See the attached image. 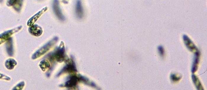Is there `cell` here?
I'll return each instance as SVG.
<instances>
[{
  "label": "cell",
  "instance_id": "6da1fadb",
  "mask_svg": "<svg viewBox=\"0 0 207 90\" xmlns=\"http://www.w3.org/2000/svg\"><path fill=\"white\" fill-rule=\"evenodd\" d=\"M65 50L64 44L62 41L59 46L54 51L49 54L48 58L50 61H56L57 62H61L65 59Z\"/></svg>",
  "mask_w": 207,
  "mask_h": 90
},
{
  "label": "cell",
  "instance_id": "7a4b0ae2",
  "mask_svg": "<svg viewBox=\"0 0 207 90\" xmlns=\"http://www.w3.org/2000/svg\"><path fill=\"white\" fill-rule=\"evenodd\" d=\"M58 39V38L55 37L47 43L33 54L32 57V59H35L44 54L56 43Z\"/></svg>",
  "mask_w": 207,
  "mask_h": 90
},
{
  "label": "cell",
  "instance_id": "3957f363",
  "mask_svg": "<svg viewBox=\"0 0 207 90\" xmlns=\"http://www.w3.org/2000/svg\"><path fill=\"white\" fill-rule=\"evenodd\" d=\"M22 26H18L15 28L6 31L0 35V44L7 40L14 33L18 32L22 28Z\"/></svg>",
  "mask_w": 207,
  "mask_h": 90
},
{
  "label": "cell",
  "instance_id": "277c9868",
  "mask_svg": "<svg viewBox=\"0 0 207 90\" xmlns=\"http://www.w3.org/2000/svg\"><path fill=\"white\" fill-rule=\"evenodd\" d=\"M76 71L75 65L73 60H71L69 61L68 63L58 74L57 76H59L64 73H71Z\"/></svg>",
  "mask_w": 207,
  "mask_h": 90
},
{
  "label": "cell",
  "instance_id": "5b68a950",
  "mask_svg": "<svg viewBox=\"0 0 207 90\" xmlns=\"http://www.w3.org/2000/svg\"><path fill=\"white\" fill-rule=\"evenodd\" d=\"M53 8L55 14L58 18L61 21H64L65 17L61 11L58 0H54L53 1Z\"/></svg>",
  "mask_w": 207,
  "mask_h": 90
},
{
  "label": "cell",
  "instance_id": "8992f818",
  "mask_svg": "<svg viewBox=\"0 0 207 90\" xmlns=\"http://www.w3.org/2000/svg\"><path fill=\"white\" fill-rule=\"evenodd\" d=\"M183 39L186 46L190 50L195 52L198 51L196 46L187 35H183Z\"/></svg>",
  "mask_w": 207,
  "mask_h": 90
},
{
  "label": "cell",
  "instance_id": "52a82bcc",
  "mask_svg": "<svg viewBox=\"0 0 207 90\" xmlns=\"http://www.w3.org/2000/svg\"><path fill=\"white\" fill-rule=\"evenodd\" d=\"M28 31L31 34L36 37L40 36L43 32L42 28L37 24L30 26L28 28Z\"/></svg>",
  "mask_w": 207,
  "mask_h": 90
},
{
  "label": "cell",
  "instance_id": "ba28073f",
  "mask_svg": "<svg viewBox=\"0 0 207 90\" xmlns=\"http://www.w3.org/2000/svg\"><path fill=\"white\" fill-rule=\"evenodd\" d=\"M47 9V7H46L38 12L37 13L33 16L30 18L27 22V26H30L33 25L37 21L38 18L45 12Z\"/></svg>",
  "mask_w": 207,
  "mask_h": 90
},
{
  "label": "cell",
  "instance_id": "9c48e42d",
  "mask_svg": "<svg viewBox=\"0 0 207 90\" xmlns=\"http://www.w3.org/2000/svg\"><path fill=\"white\" fill-rule=\"evenodd\" d=\"M80 80V77H78L75 75L72 76L70 77L69 79L65 83L64 86L68 88L74 87L76 86L78 81Z\"/></svg>",
  "mask_w": 207,
  "mask_h": 90
},
{
  "label": "cell",
  "instance_id": "30bf717a",
  "mask_svg": "<svg viewBox=\"0 0 207 90\" xmlns=\"http://www.w3.org/2000/svg\"><path fill=\"white\" fill-rule=\"evenodd\" d=\"M200 56V53L199 51H197L195 52L191 69V72L193 73H194L196 72L198 69Z\"/></svg>",
  "mask_w": 207,
  "mask_h": 90
},
{
  "label": "cell",
  "instance_id": "8fae6325",
  "mask_svg": "<svg viewBox=\"0 0 207 90\" xmlns=\"http://www.w3.org/2000/svg\"><path fill=\"white\" fill-rule=\"evenodd\" d=\"M6 48L8 55L12 56L13 55V40L12 38H10L6 43Z\"/></svg>",
  "mask_w": 207,
  "mask_h": 90
},
{
  "label": "cell",
  "instance_id": "7c38bea8",
  "mask_svg": "<svg viewBox=\"0 0 207 90\" xmlns=\"http://www.w3.org/2000/svg\"><path fill=\"white\" fill-rule=\"evenodd\" d=\"M75 13L77 17L79 18H83V11L81 3L80 1H77L75 7Z\"/></svg>",
  "mask_w": 207,
  "mask_h": 90
},
{
  "label": "cell",
  "instance_id": "4fadbf2b",
  "mask_svg": "<svg viewBox=\"0 0 207 90\" xmlns=\"http://www.w3.org/2000/svg\"><path fill=\"white\" fill-rule=\"evenodd\" d=\"M17 64L16 61L13 59L9 58L7 60L5 63L6 67L8 69H13Z\"/></svg>",
  "mask_w": 207,
  "mask_h": 90
},
{
  "label": "cell",
  "instance_id": "5bb4252c",
  "mask_svg": "<svg viewBox=\"0 0 207 90\" xmlns=\"http://www.w3.org/2000/svg\"><path fill=\"white\" fill-rule=\"evenodd\" d=\"M192 79L196 89L198 90H203V86L198 78L195 74H192Z\"/></svg>",
  "mask_w": 207,
  "mask_h": 90
},
{
  "label": "cell",
  "instance_id": "9a60e30c",
  "mask_svg": "<svg viewBox=\"0 0 207 90\" xmlns=\"http://www.w3.org/2000/svg\"><path fill=\"white\" fill-rule=\"evenodd\" d=\"M39 66L42 70L44 72L50 67V64L48 61L46 60H43L41 61Z\"/></svg>",
  "mask_w": 207,
  "mask_h": 90
},
{
  "label": "cell",
  "instance_id": "2e32d148",
  "mask_svg": "<svg viewBox=\"0 0 207 90\" xmlns=\"http://www.w3.org/2000/svg\"><path fill=\"white\" fill-rule=\"evenodd\" d=\"M181 78V76L178 74L172 73L170 75V79L171 80L174 82L178 81Z\"/></svg>",
  "mask_w": 207,
  "mask_h": 90
},
{
  "label": "cell",
  "instance_id": "e0dca14e",
  "mask_svg": "<svg viewBox=\"0 0 207 90\" xmlns=\"http://www.w3.org/2000/svg\"><path fill=\"white\" fill-rule=\"evenodd\" d=\"M23 0H16L13 6L14 8L17 11H19L21 9Z\"/></svg>",
  "mask_w": 207,
  "mask_h": 90
},
{
  "label": "cell",
  "instance_id": "ac0fdd59",
  "mask_svg": "<svg viewBox=\"0 0 207 90\" xmlns=\"http://www.w3.org/2000/svg\"><path fill=\"white\" fill-rule=\"evenodd\" d=\"M25 85V82L23 81H22L17 84L14 88H13L12 90H22L24 86Z\"/></svg>",
  "mask_w": 207,
  "mask_h": 90
},
{
  "label": "cell",
  "instance_id": "d6986e66",
  "mask_svg": "<svg viewBox=\"0 0 207 90\" xmlns=\"http://www.w3.org/2000/svg\"><path fill=\"white\" fill-rule=\"evenodd\" d=\"M159 52L161 56H163L164 55V50L163 47L161 46H159L158 47Z\"/></svg>",
  "mask_w": 207,
  "mask_h": 90
},
{
  "label": "cell",
  "instance_id": "ffe728a7",
  "mask_svg": "<svg viewBox=\"0 0 207 90\" xmlns=\"http://www.w3.org/2000/svg\"><path fill=\"white\" fill-rule=\"evenodd\" d=\"M16 0H8L7 2V5L8 6H13Z\"/></svg>",
  "mask_w": 207,
  "mask_h": 90
},
{
  "label": "cell",
  "instance_id": "44dd1931",
  "mask_svg": "<svg viewBox=\"0 0 207 90\" xmlns=\"http://www.w3.org/2000/svg\"><path fill=\"white\" fill-rule=\"evenodd\" d=\"M0 79H2L7 80H9L11 79L9 77L1 73H0Z\"/></svg>",
  "mask_w": 207,
  "mask_h": 90
}]
</instances>
